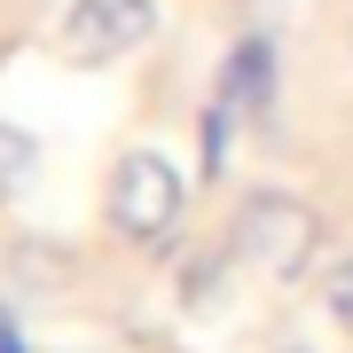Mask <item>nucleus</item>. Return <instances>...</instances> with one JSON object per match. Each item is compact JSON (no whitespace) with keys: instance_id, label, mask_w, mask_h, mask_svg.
Masks as SVG:
<instances>
[{"instance_id":"obj_8","label":"nucleus","mask_w":353,"mask_h":353,"mask_svg":"<svg viewBox=\"0 0 353 353\" xmlns=\"http://www.w3.org/2000/svg\"><path fill=\"white\" fill-rule=\"evenodd\" d=\"M16 275H24V283H71V252H63V243H16Z\"/></svg>"},{"instance_id":"obj_10","label":"nucleus","mask_w":353,"mask_h":353,"mask_svg":"<svg viewBox=\"0 0 353 353\" xmlns=\"http://www.w3.org/2000/svg\"><path fill=\"white\" fill-rule=\"evenodd\" d=\"M0 353H32V345H24V330H16V314H8V306H0Z\"/></svg>"},{"instance_id":"obj_4","label":"nucleus","mask_w":353,"mask_h":353,"mask_svg":"<svg viewBox=\"0 0 353 353\" xmlns=\"http://www.w3.org/2000/svg\"><path fill=\"white\" fill-rule=\"evenodd\" d=\"M275 87H283L275 39H267V32H236V39H228V55H220L212 94L228 102V110H243L252 126H275Z\"/></svg>"},{"instance_id":"obj_1","label":"nucleus","mask_w":353,"mask_h":353,"mask_svg":"<svg viewBox=\"0 0 353 353\" xmlns=\"http://www.w3.org/2000/svg\"><path fill=\"white\" fill-rule=\"evenodd\" d=\"M102 212H110V228H118L126 243H141V252H173L181 212H189V173H181V165L165 157V150L134 141V150L110 165Z\"/></svg>"},{"instance_id":"obj_6","label":"nucleus","mask_w":353,"mask_h":353,"mask_svg":"<svg viewBox=\"0 0 353 353\" xmlns=\"http://www.w3.org/2000/svg\"><path fill=\"white\" fill-rule=\"evenodd\" d=\"M39 134L32 126H16V118H0V196H24L32 181H39Z\"/></svg>"},{"instance_id":"obj_3","label":"nucleus","mask_w":353,"mask_h":353,"mask_svg":"<svg viewBox=\"0 0 353 353\" xmlns=\"http://www.w3.org/2000/svg\"><path fill=\"white\" fill-rule=\"evenodd\" d=\"M157 0H71L63 24H55V48L71 63H118V55L150 48L157 39Z\"/></svg>"},{"instance_id":"obj_7","label":"nucleus","mask_w":353,"mask_h":353,"mask_svg":"<svg viewBox=\"0 0 353 353\" xmlns=\"http://www.w3.org/2000/svg\"><path fill=\"white\" fill-rule=\"evenodd\" d=\"M322 306H330V322H338V338L353 345V243L322 267Z\"/></svg>"},{"instance_id":"obj_9","label":"nucleus","mask_w":353,"mask_h":353,"mask_svg":"<svg viewBox=\"0 0 353 353\" xmlns=\"http://www.w3.org/2000/svg\"><path fill=\"white\" fill-rule=\"evenodd\" d=\"M275 353H338V345H322L314 330H290V338H275Z\"/></svg>"},{"instance_id":"obj_2","label":"nucleus","mask_w":353,"mask_h":353,"mask_svg":"<svg viewBox=\"0 0 353 353\" xmlns=\"http://www.w3.org/2000/svg\"><path fill=\"white\" fill-rule=\"evenodd\" d=\"M228 243H236V259H252L267 283H306V267L322 252V220L306 196L290 189H252L228 212Z\"/></svg>"},{"instance_id":"obj_5","label":"nucleus","mask_w":353,"mask_h":353,"mask_svg":"<svg viewBox=\"0 0 353 353\" xmlns=\"http://www.w3.org/2000/svg\"><path fill=\"white\" fill-rule=\"evenodd\" d=\"M243 126H252V118L228 110L220 94L204 102V118H196V173H204V181H228V157H236V134H243Z\"/></svg>"},{"instance_id":"obj_11","label":"nucleus","mask_w":353,"mask_h":353,"mask_svg":"<svg viewBox=\"0 0 353 353\" xmlns=\"http://www.w3.org/2000/svg\"><path fill=\"white\" fill-rule=\"evenodd\" d=\"M345 55H353V24H345Z\"/></svg>"}]
</instances>
